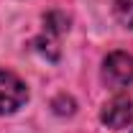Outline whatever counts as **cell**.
Here are the masks:
<instances>
[{
  "instance_id": "4",
  "label": "cell",
  "mask_w": 133,
  "mask_h": 133,
  "mask_svg": "<svg viewBox=\"0 0 133 133\" xmlns=\"http://www.w3.org/2000/svg\"><path fill=\"white\" fill-rule=\"evenodd\" d=\"M113 13H115V21L120 26H125V28L133 31V0H118Z\"/></svg>"
},
{
  "instance_id": "2",
  "label": "cell",
  "mask_w": 133,
  "mask_h": 133,
  "mask_svg": "<svg viewBox=\"0 0 133 133\" xmlns=\"http://www.w3.org/2000/svg\"><path fill=\"white\" fill-rule=\"evenodd\" d=\"M102 82L110 90H123L133 82V56L128 51H113L102 62Z\"/></svg>"
},
{
  "instance_id": "1",
  "label": "cell",
  "mask_w": 133,
  "mask_h": 133,
  "mask_svg": "<svg viewBox=\"0 0 133 133\" xmlns=\"http://www.w3.org/2000/svg\"><path fill=\"white\" fill-rule=\"evenodd\" d=\"M28 100V87L26 82L8 72V69H0V115H10L16 113L18 108H23Z\"/></svg>"
},
{
  "instance_id": "3",
  "label": "cell",
  "mask_w": 133,
  "mask_h": 133,
  "mask_svg": "<svg viewBox=\"0 0 133 133\" xmlns=\"http://www.w3.org/2000/svg\"><path fill=\"white\" fill-rule=\"evenodd\" d=\"M102 123L113 131L133 128V97H118L102 108Z\"/></svg>"
}]
</instances>
